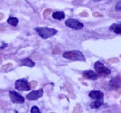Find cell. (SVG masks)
Wrapping results in <instances>:
<instances>
[{
    "mask_svg": "<svg viewBox=\"0 0 121 113\" xmlns=\"http://www.w3.org/2000/svg\"><path fill=\"white\" fill-rule=\"evenodd\" d=\"M15 88L19 91H29L31 89L30 84L26 79H19L15 82Z\"/></svg>",
    "mask_w": 121,
    "mask_h": 113,
    "instance_id": "3957f363",
    "label": "cell"
},
{
    "mask_svg": "<svg viewBox=\"0 0 121 113\" xmlns=\"http://www.w3.org/2000/svg\"><path fill=\"white\" fill-rule=\"evenodd\" d=\"M6 46H7V44H3V47H0V48H1V49H3V47H5Z\"/></svg>",
    "mask_w": 121,
    "mask_h": 113,
    "instance_id": "603a6c76",
    "label": "cell"
},
{
    "mask_svg": "<svg viewBox=\"0 0 121 113\" xmlns=\"http://www.w3.org/2000/svg\"><path fill=\"white\" fill-rule=\"evenodd\" d=\"M110 61H112L113 63H116V62H118L119 60H118V59H110Z\"/></svg>",
    "mask_w": 121,
    "mask_h": 113,
    "instance_id": "44dd1931",
    "label": "cell"
},
{
    "mask_svg": "<svg viewBox=\"0 0 121 113\" xmlns=\"http://www.w3.org/2000/svg\"><path fill=\"white\" fill-rule=\"evenodd\" d=\"M115 9H116L117 11H121V0H120V1L116 3V7H115Z\"/></svg>",
    "mask_w": 121,
    "mask_h": 113,
    "instance_id": "e0dca14e",
    "label": "cell"
},
{
    "mask_svg": "<svg viewBox=\"0 0 121 113\" xmlns=\"http://www.w3.org/2000/svg\"><path fill=\"white\" fill-rule=\"evenodd\" d=\"M7 23H8L10 25H11V26L15 27L18 24L19 20H18V19L15 18V17H10V18L7 19Z\"/></svg>",
    "mask_w": 121,
    "mask_h": 113,
    "instance_id": "9a60e30c",
    "label": "cell"
},
{
    "mask_svg": "<svg viewBox=\"0 0 121 113\" xmlns=\"http://www.w3.org/2000/svg\"><path fill=\"white\" fill-rule=\"evenodd\" d=\"M89 96L92 99H95V100H103V94L102 91H92L90 92Z\"/></svg>",
    "mask_w": 121,
    "mask_h": 113,
    "instance_id": "ba28073f",
    "label": "cell"
},
{
    "mask_svg": "<svg viewBox=\"0 0 121 113\" xmlns=\"http://www.w3.org/2000/svg\"><path fill=\"white\" fill-rule=\"evenodd\" d=\"M43 94H44V91H43L42 89H40V90L37 91H33L27 95V99L29 100H36L40 99L43 95Z\"/></svg>",
    "mask_w": 121,
    "mask_h": 113,
    "instance_id": "52a82bcc",
    "label": "cell"
},
{
    "mask_svg": "<svg viewBox=\"0 0 121 113\" xmlns=\"http://www.w3.org/2000/svg\"><path fill=\"white\" fill-rule=\"evenodd\" d=\"M36 32L41 36L43 39H47L49 37L53 36L57 33V31L52 28H48V27H37L36 28Z\"/></svg>",
    "mask_w": 121,
    "mask_h": 113,
    "instance_id": "6da1fadb",
    "label": "cell"
},
{
    "mask_svg": "<svg viewBox=\"0 0 121 113\" xmlns=\"http://www.w3.org/2000/svg\"><path fill=\"white\" fill-rule=\"evenodd\" d=\"M52 18L56 20H62L65 18V13L63 11H56L52 14Z\"/></svg>",
    "mask_w": 121,
    "mask_h": 113,
    "instance_id": "7c38bea8",
    "label": "cell"
},
{
    "mask_svg": "<svg viewBox=\"0 0 121 113\" xmlns=\"http://www.w3.org/2000/svg\"><path fill=\"white\" fill-rule=\"evenodd\" d=\"M36 85H37V83H36V81H32L30 83V86H31V88H32V87H35L36 86Z\"/></svg>",
    "mask_w": 121,
    "mask_h": 113,
    "instance_id": "d6986e66",
    "label": "cell"
},
{
    "mask_svg": "<svg viewBox=\"0 0 121 113\" xmlns=\"http://www.w3.org/2000/svg\"><path fill=\"white\" fill-rule=\"evenodd\" d=\"M103 100H97L96 101H95V102L91 103V108H98L99 107L102 106L103 104Z\"/></svg>",
    "mask_w": 121,
    "mask_h": 113,
    "instance_id": "5bb4252c",
    "label": "cell"
},
{
    "mask_svg": "<svg viewBox=\"0 0 121 113\" xmlns=\"http://www.w3.org/2000/svg\"><path fill=\"white\" fill-rule=\"evenodd\" d=\"M111 31H113L116 34H121V23H119L117 24H113L110 27Z\"/></svg>",
    "mask_w": 121,
    "mask_h": 113,
    "instance_id": "4fadbf2b",
    "label": "cell"
},
{
    "mask_svg": "<svg viewBox=\"0 0 121 113\" xmlns=\"http://www.w3.org/2000/svg\"><path fill=\"white\" fill-rule=\"evenodd\" d=\"M93 15L94 16H98V17H102L103 16V15L102 14H100V13H99V12H95V13H93Z\"/></svg>",
    "mask_w": 121,
    "mask_h": 113,
    "instance_id": "ffe728a7",
    "label": "cell"
},
{
    "mask_svg": "<svg viewBox=\"0 0 121 113\" xmlns=\"http://www.w3.org/2000/svg\"><path fill=\"white\" fill-rule=\"evenodd\" d=\"M49 12H50V10H46V11H45V12H44V16H45V15H47V14H48V13H49Z\"/></svg>",
    "mask_w": 121,
    "mask_h": 113,
    "instance_id": "7402d4cb",
    "label": "cell"
},
{
    "mask_svg": "<svg viewBox=\"0 0 121 113\" xmlns=\"http://www.w3.org/2000/svg\"><path fill=\"white\" fill-rule=\"evenodd\" d=\"M81 112V106H79V105H77V106L75 107L74 110H73V113H80Z\"/></svg>",
    "mask_w": 121,
    "mask_h": 113,
    "instance_id": "ac0fdd59",
    "label": "cell"
},
{
    "mask_svg": "<svg viewBox=\"0 0 121 113\" xmlns=\"http://www.w3.org/2000/svg\"><path fill=\"white\" fill-rule=\"evenodd\" d=\"M83 76L86 79H92V80H95L98 79V75L96 73H95L93 71H86L83 72Z\"/></svg>",
    "mask_w": 121,
    "mask_h": 113,
    "instance_id": "9c48e42d",
    "label": "cell"
},
{
    "mask_svg": "<svg viewBox=\"0 0 121 113\" xmlns=\"http://www.w3.org/2000/svg\"><path fill=\"white\" fill-rule=\"evenodd\" d=\"M21 64L23 66H27V67H33L35 66V63L32 61V59H28V58H26V59L21 60Z\"/></svg>",
    "mask_w": 121,
    "mask_h": 113,
    "instance_id": "8fae6325",
    "label": "cell"
},
{
    "mask_svg": "<svg viewBox=\"0 0 121 113\" xmlns=\"http://www.w3.org/2000/svg\"><path fill=\"white\" fill-rule=\"evenodd\" d=\"M110 85L112 86L114 88H120L121 86V79L120 77H116L110 82Z\"/></svg>",
    "mask_w": 121,
    "mask_h": 113,
    "instance_id": "30bf717a",
    "label": "cell"
},
{
    "mask_svg": "<svg viewBox=\"0 0 121 113\" xmlns=\"http://www.w3.org/2000/svg\"><path fill=\"white\" fill-rule=\"evenodd\" d=\"M65 25L67 27H70L72 29L74 30H80V29L83 28V24L82 23H80L79 21H78L77 19H69L65 22Z\"/></svg>",
    "mask_w": 121,
    "mask_h": 113,
    "instance_id": "277c9868",
    "label": "cell"
},
{
    "mask_svg": "<svg viewBox=\"0 0 121 113\" xmlns=\"http://www.w3.org/2000/svg\"><path fill=\"white\" fill-rule=\"evenodd\" d=\"M63 57L71 60H78V61H85V57L83 54L79 51H71L63 54Z\"/></svg>",
    "mask_w": 121,
    "mask_h": 113,
    "instance_id": "7a4b0ae2",
    "label": "cell"
},
{
    "mask_svg": "<svg viewBox=\"0 0 121 113\" xmlns=\"http://www.w3.org/2000/svg\"><path fill=\"white\" fill-rule=\"evenodd\" d=\"M95 69L98 74H102V75H110V73H111L110 70H109L108 68H107L106 67H104L103 64L102 63H100L99 61L96 62V63H95Z\"/></svg>",
    "mask_w": 121,
    "mask_h": 113,
    "instance_id": "5b68a950",
    "label": "cell"
},
{
    "mask_svg": "<svg viewBox=\"0 0 121 113\" xmlns=\"http://www.w3.org/2000/svg\"><path fill=\"white\" fill-rule=\"evenodd\" d=\"M94 2H100V1H103V0H93Z\"/></svg>",
    "mask_w": 121,
    "mask_h": 113,
    "instance_id": "cb8c5ba5",
    "label": "cell"
},
{
    "mask_svg": "<svg viewBox=\"0 0 121 113\" xmlns=\"http://www.w3.org/2000/svg\"><path fill=\"white\" fill-rule=\"evenodd\" d=\"M10 98H11V101L15 104H23L24 102V99L23 96H21L20 95L18 94L15 91H10L9 92Z\"/></svg>",
    "mask_w": 121,
    "mask_h": 113,
    "instance_id": "8992f818",
    "label": "cell"
},
{
    "mask_svg": "<svg viewBox=\"0 0 121 113\" xmlns=\"http://www.w3.org/2000/svg\"><path fill=\"white\" fill-rule=\"evenodd\" d=\"M31 113H41L40 111V109H39L36 106H33L32 109H31Z\"/></svg>",
    "mask_w": 121,
    "mask_h": 113,
    "instance_id": "2e32d148",
    "label": "cell"
}]
</instances>
